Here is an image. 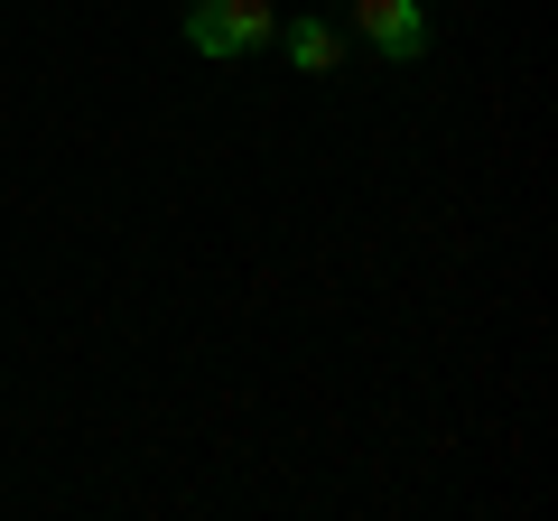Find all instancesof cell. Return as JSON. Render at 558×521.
Listing matches in <instances>:
<instances>
[{
    "label": "cell",
    "mask_w": 558,
    "mask_h": 521,
    "mask_svg": "<svg viewBox=\"0 0 558 521\" xmlns=\"http://www.w3.org/2000/svg\"><path fill=\"white\" fill-rule=\"evenodd\" d=\"M178 38L196 47V57H215V65H242V57H260V47H279V10L270 0H186Z\"/></svg>",
    "instance_id": "cell-1"
},
{
    "label": "cell",
    "mask_w": 558,
    "mask_h": 521,
    "mask_svg": "<svg viewBox=\"0 0 558 521\" xmlns=\"http://www.w3.org/2000/svg\"><path fill=\"white\" fill-rule=\"evenodd\" d=\"M354 38L381 65H418L428 57V0H354Z\"/></svg>",
    "instance_id": "cell-2"
},
{
    "label": "cell",
    "mask_w": 558,
    "mask_h": 521,
    "mask_svg": "<svg viewBox=\"0 0 558 521\" xmlns=\"http://www.w3.org/2000/svg\"><path fill=\"white\" fill-rule=\"evenodd\" d=\"M279 47H289L299 75H336V65H344V38L326 20H289V28H279Z\"/></svg>",
    "instance_id": "cell-3"
}]
</instances>
